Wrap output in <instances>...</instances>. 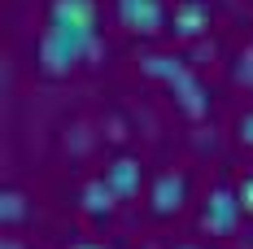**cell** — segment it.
Listing matches in <instances>:
<instances>
[{"label": "cell", "mask_w": 253, "mask_h": 249, "mask_svg": "<svg viewBox=\"0 0 253 249\" xmlns=\"http://www.w3.org/2000/svg\"><path fill=\"white\" fill-rule=\"evenodd\" d=\"M240 214H245L240 193H236V188H227V184H218V188L205 197V205H201V227L210 232V236H227V232H236Z\"/></svg>", "instance_id": "3957f363"}, {"label": "cell", "mask_w": 253, "mask_h": 249, "mask_svg": "<svg viewBox=\"0 0 253 249\" xmlns=\"http://www.w3.org/2000/svg\"><path fill=\"white\" fill-rule=\"evenodd\" d=\"M0 219H4V227H18L26 219V197L18 188H4V197H0Z\"/></svg>", "instance_id": "9c48e42d"}, {"label": "cell", "mask_w": 253, "mask_h": 249, "mask_svg": "<svg viewBox=\"0 0 253 249\" xmlns=\"http://www.w3.org/2000/svg\"><path fill=\"white\" fill-rule=\"evenodd\" d=\"M140 179H144V166H140V157H114L109 166H105V184L114 188V197H135L140 193Z\"/></svg>", "instance_id": "8992f818"}, {"label": "cell", "mask_w": 253, "mask_h": 249, "mask_svg": "<svg viewBox=\"0 0 253 249\" xmlns=\"http://www.w3.org/2000/svg\"><path fill=\"white\" fill-rule=\"evenodd\" d=\"M236 193H240V205H245V214H253V175H245V179H240V188H236Z\"/></svg>", "instance_id": "8fae6325"}, {"label": "cell", "mask_w": 253, "mask_h": 249, "mask_svg": "<svg viewBox=\"0 0 253 249\" xmlns=\"http://www.w3.org/2000/svg\"><path fill=\"white\" fill-rule=\"evenodd\" d=\"M118 22L135 35H157L166 31V4L162 0H118Z\"/></svg>", "instance_id": "277c9868"}, {"label": "cell", "mask_w": 253, "mask_h": 249, "mask_svg": "<svg viewBox=\"0 0 253 249\" xmlns=\"http://www.w3.org/2000/svg\"><path fill=\"white\" fill-rule=\"evenodd\" d=\"M79 201H83V210H87L92 219H105V214L114 210V188H109L105 179H92V184H83Z\"/></svg>", "instance_id": "ba28073f"}, {"label": "cell", "mask_w": 253, "mask_h": 249, "mask_svg": "<svg viewBox=\"0 0 253 249\" xmlns=\"http://www.w3.org/2000/svg\"><path fill=\"white\" fill-rule=\"evenodd\" d=\"M183 197H188V179L179 171H162L153 179V193H149V210L157 219H170L183 210Z\"/></svg>", "instance_id": "5b68a950"}, {"label": "cell", "mask_w": 253, "mask_h": 249, "mask_svg": "<svg viewBox=\"0 0 253 249\" xmlns=\"http://www.w3.org/2000/svg\"><path fill=\"white\" fill-rule=\"evenodd\" d=\"M205 26H210V9H205V0H183V4L175 9V26H170V31H175L179 40H197Z\"/></svg>", "instance_id": "52a82bcc"}, {"label": "cell", "mask_w": 253, "mask_h": 249, "mask_svg": "<svg viewBox=\"0 0 253 249\" xmlns=\"http://www.w3.org/2000/svg\"><path fill=\"white\" fill-rule=\"evenodd\" d=\"M140 70H144L149 79H162V83L175 92V100L183 105V114H188V118H201L205 109H210L205 88L197 83V75L188 70V61H183V57H170V52H144V57H140Z\"/></svg>", "instance_id": "7a4b0ae2"}, {"label": "cell", "mask_w": 253, "mask_h": 249, "mask_svg": "<svg viewBox=\"0 0 253 249\" xmlns=\"http://www.w3.org/2000/svg\"><path fill=\"white\" fill-rule=\"evenodd\" d=\"M70 249H105V245H96V241H79V245H70Z\"/></svg>", "instance_id": "4fadbf2b"}, {"label": "cell", "mask_w": 253, "mask_h": 249, "mask_svg": "<svg viewBox=\"0 0 253 249\" xmlns=\"http://www.w3.org/2000/svg\"><path fill=\"white\" fill-rule=\"evenodd\" d=\"M0 249H26V245L18 241V236H4V245H0Z\"/></svg>", "instance_id": "7c38bea8"}, {"label": "cell", "mask_w": 253, "mask_h": 249, "mask_svg": "<svg viewBox=\"0 0 253 249\" xmlns=\"http://www.w3.org/2000/svg\"><path fill=\"white\" fill-rule=\"evenodd\" d=\"M105 52L96 35V0H52L48 26L40 35L35 61L44 75H70L79 61H96Z\"/></svg>", "instance_id": "6da1fadb"}, {"label": "cell", "mask_w": 253, "mask_h": 249, "mask_svg": "<svg viewBox=\"0 0 253 249\" xmlns=\"http://www.w3.org/2000/svg\"><path fill=\"white\" fill-rule=\"evenodd\" d=\"M175 249H201V245H175Z\"/></svg>", "instance_id": "5bb4252c"}, {"label": "cell", "mask_w": 253, "mask_h": 249, "mask_svg": "<svg viewBox=\"0 0 253 249\" xmlns=\"http://www.w3.org/2000/svg\"><path fill=\"white\" fill-rule=\"evenodd\" d=\"M236 136H240V145H249V149H253V109H249V114H240V123H236Z\"/></svg>", "instance_id": "30bf717a"}]
</instances>
